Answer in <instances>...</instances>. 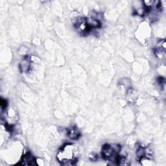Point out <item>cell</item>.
<instances>
[{
	"label": "cell",
	"mask_w": 166,
	"mask_h": 166,
	"mask_svg": "<svg viewBox=\"0 0 166 166\" xmlns=\"http://www.w3.org/2000/svg\"><path fill=\"white\" fill-rule=\"evenodd\" d=\"M20 164L23 165H35L36 164V161H35V158L31 153H27L22 157Z\"/></svg>",
	"instance_id": "2"
},
{
	"label": "cell",
	"mask_w": 166,
	"mask_h": 166,
	"mask_svg": "<svg viewBox=\"0 0 166 166\" xmlns=\"http://www.w3.org/2000/svg\"><path fill=\"white\" fill-rule=\"evenodd\" d=\"M86 24L90 29L92 28H97L101 25L100 21L92 17L86 19Z\"/></svg>",
	"instance_id": "3"
},
{
	"label": "cell",
	"mask_w": 166,
	"mask_h": 166,
	"mask_svg": "<svg viewBox=\"0 0 166 166\" xmlns=\"http://www.w3.org/2000/svg\"><path fill=\"white\" fill-rule=\"evenodd\" d=\"M7 105V101L5 100V99H2L1 100V107H2V110H3L4 108H6Z\"/></svg>",
	"instance_id": "7"
},
{
	"label": "cell",
	"mask_w": 166,
	"mask_h": 166,
	"mask_svg": "<svg viewBox=\"0 0 166 166\" xmlns=\"http://www.w3.org/2000/svg\"><path fill=\"white\" fill-rule=\"evenodd\" d=\"M101 154L104 159L108 160L110 157L114 155V154H117L115 152L112 145L106 144L103 147Z\"/></svg>",
	"instance_id": "1"
},
{
	"label": "cell",
	"mask_w": 166,
	"mask_h": 166,
	"mask_svg": "<svg viewBox=\"0 0 166 166\" xmlns=\"http://www.w3.org/2000/svg\"><path fill=\"white\" fill-rule=\"evenodd\" d=\"M68 136L72 140L78 139L80 136L79 130L75 128H71L68 130Z\"/></svg>",
	"instance_id": "5"
},
{
	"label": "cell",
	"mask_w": 166,
	"mask_h": 166,
	"mask_svg": "<svg viewBox=\"0 0 166 166\" xmlns=\"http://www.w3.org/2000/svg\"><path fill=\"white\" fill-rule=\"evenodd\" d=\"M30 60L29 58L26 57L25 59L22 60L20 64V70L22 72L26 73L30 69Z\"/></svg>",
	"instance_id": "4"
},
{
	"label": "cell",
	"mask_w": 166,
	"mask_h": 166,
	"mask_svg": "<svg viewBox=\"0 0 166 166\" xmlns=\"http://www.w3.org/2000/svg\"><path fill=\"white\" fill-rule=\"evenodd\" d=\"M136 156L140 160L145 157V149L143 147H140L136 151Z\"/></svg>",
	"instance_id": "6"
}]
</instances>
